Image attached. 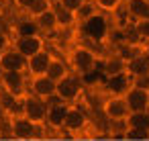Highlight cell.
<instances>
[{"label": "cell", "mask_w": 149, "mask_h": 141, "mask_svg": "<svg viewBox=\"0 0 149 141\" xmlns=\"http://www.w3.org/2000/svg\"><path fill=\"white\" fill-rule=\"evenodd\" d=\"M68 64L70 68L74 70V74L78 76H84L92 70L98 68V55L88 47V45H76L70 53H68Z\"/></svg>", "instance_id": "6da1fadb"}, {"label": "cell", "mask_w": 149, "mask_h": 141, "mask_svg": "<svg viewBox=\"0 0 149 141\" xmlns=\"http://www.w3.org/2000/svg\"><path fill=\"white\" fill-rule=\"evenodd\" d=\"M80 29H82V33L90 39V41H94V43H104L108 37H110V23H108V17L104 15V13H96V15H92L90 19H86V21H82L80 23Z\"/></svg>", "instance_id": "7a4b0ae2"}, {"label": "cell", "mask_w": 149, "mask_h": 141, "mask_svg": "<svg viewBox=\"0 0 149 141\" xmlns=\"http://www.w3.org/2000/svg\"><path fill=\"white\" fill-rule=\"evenodd\" d=\"M82 92H84L82 76H78V74H74V72H70L63 80H59V82H57V88H55V94H57L59 100L65 102V104L78 102L80 96H82Z\"/></svg>", "instance_id": "3957f363"}, {"label": "cell", "mask_w": 149, "mask_h": 141, "mask_svg": "<svg viewBox=\"0 0 149 141\" xmlns=\"http://www.w3.org/2000/svg\"><path fill=\"white\" fill-rule=\"evenodd\" d=\"M0 88L17 98H25L29 92V76L25 72H2L0 76Z\"/></svg>", "instance_id": "277c9868"}, {"label": "cell", "mask_w": 149, "mask_h": 141, "mask_svg": "<svg viewBox=\"0 0 149 141\" xmlns=\"http://www.w3.org/2000/svg\"><path fill=\"white\" fill-rule=\"evenodd\" d=\"M47 110H49V104H47V100H43V98H39V96H33V94H27L25 98H23V114L29 119V121H33L35 125H45V121H47Z\"/></svg>", "instance_id": "5b68a950"}, {"label": "cell", "mask_w": 149, "mask_h": 141, "mask_svg": "<svg viewBox=\"0 0 149 141\" xmlns=\"http://www.w3.org/2000/svg\"><path fill=\"white\" fill-rule=\"evenodd\" d=\"M102 112H104V117H106L110 123L127 121V117L131 114L125 96H112V94H108L106 100L102 102Z\"/></svg>", "instance_id": "8992f818"}, {"label": "cell", "mask_w": 149, "mask_h": 141, "mask_svg": "<svg viewBox=\"0 0 149 141\" xmlns=\"http://www.w3.org/2000/svg\"><path fill=\"white\" fill-rule=\"evenodd\" d=\"M10 135L15 139H21V141L37 139L39 137V125H35L33 121H29L25 114L10 117Z\"/></svg>", "instance_id": "52a82bcc"}, {"label": "cell", "mask_w": 149, "mask_h": 141, "mask_svg": "<svg viewBox=\"0 0 149 141\" xmlns=\"http://www.w3.org/2000/svg\"><path fill=\"white\" fill-rule=\"evenodd\" d=\"M86 127H88V112H86V108L80 106V104H70V110L65 114V121H63L61 129H65L72 135H78Z\"/></svg>", "instance_id": "ba28073f"}, {"label": "cell", "mask_w": 149, "mask_h": 141, "mask_svg": "<svg viewBox=\"0 0 149 141\" xmlns=\"http://www.w3.org/2000/svg\"><path fill=\"white\" fill-rule=\"evenodd\" d=\"M125 100H127L131 112H147L149 110V90L141 84H133L129 88V92L125 94Z\"/></svg>", "instance_id": "9c48e42d"}, {"label": "cell", "mask_w": 149, "mask_h": 141, "mask_svg": "<svg viewBox=\"0 0 149 141\" xmlns=\"http://www.w3.org/2000/svg\"><path fill=\"white\" fill-rule=\"evenodd\" d=\"M45 45H47V41H45L43 35H31V37H17V41H15L13 47H15L21 55H25V57L29 59V57H33L35 53L47 49Z\"/></svg>", "instance_id": "30bf717a"}, {"label": "cell", "mask_w": 149, "mask_h": 141, "mask_svg": "<svg viewBox=\"0 0 149 141\" xmlns=\"http://www.w3.org/2000/svg\"><path fill=\"white\" fill-rule=\"evenodd\" d=\"M0 70L2 72H25L27 70V57L21 55L15 47H6L0 53Z\"/></svg>", "instance_id": "8fae6325"}, {"label": "cell", "mask_w": 149, "mask_h": 141, "mask_svg": "<svg viewBox=\"0 0 149 141\" xmlns=\"http://www.w3.org/2000/svg\"><path fill=\"white\" fill-rule=\"evenodd\" d=\"M55 88H57V84H55L49 76H35V78H29V94L39 96V98H43V100H49V98L55 94Z\"/></svg>", "instance_id": "7c38bea8"}, {"label": "cell", "mask_w": 149, "mask_h": 141, "mask_svg": "<svg viewBox=\"0 0 149 141\" xmlns=\"http://www.w3.org/2000/svg\"><path fill=\"white\" fill-rule=\"evenodd\" d=\"M51 57H53V53H51L49 49H43V51L35 53L33 57H29V59H27V70H25V74H27L29 78L45 76V74H47V68H49Z\"/></svg>", "instance_id": "4fadbf2b"}, {"label": "cell", "mask_w": 149, "mask_h": 141, "mask_svg": "<svg viewBox=\"0 0 149 141\" xmlns=\"http://www.w3.org/2000/svg\"><path fill=\"white\" fill-rule=\"evenodd\" d=\"M127 74L133 80H143L149 76V51H139L131 59H127Z\"/></svg>", "instance_id": "5bb4252c"}, {"label": "cell", "mask_w": 149, "mask_h": 141, "mask_svg": "<svg viewBox=\"0 0 149 141\" xmlns=\"http://www.w3.org/2000/svg\"><path fill=\"white\" fill-rule=\"evenodd\" d=\"M133 84H135V80H133L127 72L116 74V76H110V78L104 80V86H106V90H108L112 96H125Z\"/></svg>", "instance_id": "9a60e30c"}, {"label": "cell", "mask_w": 149, "mask_h": 141, "mask_svg": "<svg viewBox=\"0 0 149 141\" xmlns=\"http://www.w3.org/2000/svg\"><path fill=\"white\" fill-rule=\"evenodd\" d=\"M125 13L129 15L131 23L149 19V0H125Z\"/></svg>", "instance_id": "2e32d148"}, {"label": "cell", "mask_w": 149, "mask_h": 141, "mask_svg": "<svg viewBox=\"0 0 149 141\" xmlns=\"http://www.w3.org/2000/svg\"><path fill=\"white\" fill-rule=\"evenodd\" d=\"M35 25L39 29V33H55L57 31V17H55V6H51L49 10L37 15L35 19Z\"/></svg>", "instance_id": "e0dca14e"}, {"label": "cell", "mask_w": 149, "mask_h": 141, "mask_svg": "<svg viewBox=\"0 0 149 141\" xmlns=\"http://www.w3.org/2000/svg\"><path fill=\"white\" fill-rule=\"evenodd\" d=\"M102 74H104V78H110V76H116V74H123V72H127V59H123L118 53H114V55H108L104 61H102Z\"/></svg>", "instance_id": "ac0fdd59"}, {"label": "cell", "mask_w": 149, "mask_h": 141, "mask_svg": "<svg viewBox=\"0 0 149 141\" xmlns=\"http://www.w3.org/2000/svg\"><path fill=\"white\" fill-rule=\"evenodd\" d=\"M68 110H70V104H65V102L51 104L49 110H47V121H45V125H49V127H53V129H59V127L63 125V121H65Z\"/></svg>", "instance_id": "d6986e66"}, {"label": "cell", "mask_w": 149, "mask_h": 141, "mask_svg": "<svg viewBox=\"0 0 149 141\" xmlns=\"http://www.w3.org/2000/svg\"><path fill=\"white\" fill-rule=\"evenodd\" d=\"M68 74H70V66H68L61 57H55V55H53L51 61H49V68H47V74H45V76H49V78L57 84V82L63 80Z\"/></svg>", "instance_id": "ffe728a7"}, {"label": "cell", "mask_w": 149, "mask_h": 141, "mask_svg": "<svg viewBox=\"0 0 149 141\" xmlns=\"http://www.w3.org/2000/svg\"><path fill=\"white\" fill-rule=\"evenodd\" d=\"M127 125H129L131 131L149 133V110L147 112H131L127 117Z\"/></svg>", "instance_id": "44dd1931"}, {"label": "cell", "mask_w": 149, "mask_h": 141, "mask_svg": "<svg viewBox=\"0 0 149 141\" xmlns=\"http://www.w3.org/2000/svg\"><path fill=\"white\" fill-rule=\"evenodd\" d=\"M55 6V4H53ZM55 17H57V31L59 29H74L78 25V19H76V13H70V10H63L59 6H55Z\"/></svg>", "instance_id": "7402d4cb"}, {"label": "cell", "mask_w": 149, "mask_h": 141, "mask_svg": "<svg viewBox=\"0 0 149 141\" xmlns=\"http://www.w3.org/2000/svg\"><path fill=\"white\" fill-rule=\"evenodd\" d=\"M15 31H17V37H31V35H41V33H39V29H37V25H35V21H33L31 17H25V19L17 21V25H15Z\"/></svg>", "instance_id": "603a6c76"}, {"label": "cell", "mask_w": 149, "mask_h": 141, "mask_svg": "<svg viewBox=\"0 0 149 141\" xmlns=\"http://www.w3.org/2000/svg\"><path fill=\"white\" fill-rule=\"evenodd\" d=\"M92 2L96 4V8L104 15H112L116 13L123 4H125V0H92Z\"/></svg>", "instance_id": "cb8c5ba5"}, {"label": "cell", "mask_w": 149, "mask_h": 141, "mask_svg": "<svg viewBox=\"0 0 149 141\" xmlns=\"http://www.w3.org/2000/svg\"><path fill=\"white\" fill-rule=\"evenodd\" d=\"M98 13V8H96V4L92 2V0H86V2L82 4V8L76 13V19H78V25L82 23V21H86V19H90L92 15H96Z\"/></svg>", "instance_id": "d4e9b609"}, {"label": "cell", "mask_w": 149, "mask_h": 141, "mask_svg": "<svg viewBox=\"0 0 149 141\" xmlns=\"http://www.w3.org/2000/svg\"><path fill=\"white\" fill-rule=\"evenodd\" d=\"M51 6H53V0H35V2H33V6H31V8H29V13H27V17L35 19L37 15H41V13L49 10Z\"/></svg>", "instance_id": "484cf974"}, {"label": "cell", "mask_w": 149, "mask_h": 141, "mask_svg": "<svg viewBox=\"0 0 149 141\" xmlns=\"http://www.w3.org/2000/svg\"><path fill=\"white\" fill-rule=\"evenodd\" d=\"M133 31H135V35H137L139 41H149V19L133 23Z\"/></svg>", "instance_id": "4316f807"}, {"label": "cell", "mask_w": 149, "mask_h": 141, "mask_svg": "<svg viewBox=\"0 0 149 141\" xmlns=\"http://www.w3.org/2000/svg\"><path fill=\"white\" fill-rule=\"evenodd\" d=\"M84 2H86V0H53L55 6H59L63 10H70V13H78Z\"/></svg>", "instance_id": "83f0119b"}, {"label": "cell", "mask_w": 149, "mask_h": 141, "mask_svg": "<svg viewBox=\"0 0 149 141\" xmlns=\"http://www.w3.org/2000/svg\"><path fill=\"white\" fill-rule=\"evenodd\" d=\"M33 2H35V0H13V4H15L19 10H23L25 15L29 13V8L33 6Z\"/></svg>", "instance_id": "f1b7e54d"}, {"label": "cell", "mask_w": 149, "mask_h": 141, "mask_svg": "<svg viewBox=\"0 0 149 141\" xmlns=\"http://www.w3.org/2000/svg\"><path fill=\"white\" fill-rule=\"evenodd\" d=\"M6 47H10V43H8V37H6V33H4V31H0V53H2Z\"/></svg>", "instance_id": "f546056e"}, {"label": "cell", "mask_w": 149, "mask_h": 141, "mask_svg": "<svg viewBox=\"0 0 149 141\" xmlns=\"http://www.w3.org/2000/svg\"><path fill=\"white\" fill-rule=\"evenodd\" d=\"M135 84H141V86H145V88L149 90V76H147V78H143V80H135Z\"/></svg>", "instance_id": "4dcf8cb0"}, {"label": "cell", "mask_w": 149, "mask_h": 141, "mask_svg": "<svg viewBox=\"0 0 149 141\" xmlns=\"http://www.w3.org/2000/svg\"><path fill=\"white\" fill-rule=\"evenodd\" d=\"M4 117H6V112H4V108H2V104H0V121H2Z\"/></svg>", "instance_id": "1f68e13d"}, {"label": "cell", "mask_w": 149, "mask_h": 141, "mask_svg": "<svg viewBox=\"0 0 149 141\" xmlns=\"http://www.w3.org/2000/svg\"><path fill=\"white\" fill-rule=\"evenodd\" d=\"M80 141H82V139H80ZM84 141H92V139H84Z\"/></svg>", "instance_id": "d6a6232c"}, {"label": "cell", "mask_w": 149, "mask_h": 141, "mask_svg": "<svg viewBox=\"0 0 149 141\" xmlns=\"http://www.w3.org/2000/svg\"><path fill=\"white\" fill-rule=\"evenodd\" d=\"M39 141H47V139H39Z\"/></svg>", "instance_id": "836d02e7"}, {"label": "cell", "mask_w": 149, "mask_h": 141, "mask_svg": "<svg viewBox=\"0 0 149 141\" xmlns=\"http://www.w3.org/2000/svg\"><path fill=\"white\" fill-rule=\"evenodd\" d=\"M15 141H21V139H15Z\"/></svg>", "instance_id": "e575fe53"}]
</instances>
